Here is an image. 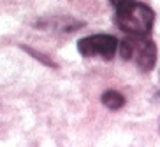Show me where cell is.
<instances>
[{
	"label": "cell",
	"instance_id": "obj_1",
	"mask_svg": "<svg viewBox=\"0 0 160 147\" xmlns=\"http://www.w3.org/2000/svg\"><path fill=\"white\" fill-rule=\"evenodd\" d=\"M114 23L122 32L127 35H136V37H146L150 35L153 23H155V12L146 4L139 2H130L116 9Z\"/></svg>",
	"mask_w": 160,
	"mask_h": 147
},
{
	"label": "cell",
	"instance_id": "obj_2",
	"mask_svg": "<svg viewBox=\"0 0 160 147\" xmlns=\"http://www.w3.org/2000/svg\"><path fill=\"white\" fill-rule=\"evenodd\" d=\"M120 56L125 62H132L141 72H150L157 63V46L148 35L146 37H136L128 35L118 42Z\"/></svg>",
	"mask_w": 160,
	"mask_h": 147
},
{
	"label": "cell",
	"instance_id": "obj_3",
	"mask_svg": "<svg viewBox=\"0 0 160 147\" xmlns=\"http://www.w3.org/2000/svg\"><path fill=\"white\" fill-rule=\"evenodd\" d=\"M78 51L85 58H102L113 60L114 53L118 51V39L108 33L88 35L78 40Z\"/></svg>",
	"mask_w": 160,
	"mask_h": 147
},
{
	"label": "cell",
	"instance_id": "obj_4",
	"mask_svg": "<svg viewBox=\"0 0 160 147\" xmlns=\"http://www.w3.org/2000/svg\"><path fill=\"white\" fill-rule=\"evenodd\" d=\"M39 30H49V32H60V33H71L85 26V21L76 19L72 16H48L39 19L35 23Z\"/></svg>",
	"mask_w": 160,
	"mask_h": 147
},
{
	"label": "cell",
	"instance_id": "obj_5",
	"mask_svg": "<svg viewBox=\"0 0 160 147\" xmlns=\"http://www.w3.org/2000/svg\"><path fill=\"white\" fill-rule=\"evenodd\" d=\"M100 102L109 110H120L125 105V96L116 90H108L100 95Z\"/></svg>",
	"mask_w": 160,
	"mask_h": 147
},
{
	"label": "cell",
	"instance_id": "obj_6",
	"mask_svg": "<svg viewBox=\"0 0 160 147\" xmlns=\"http://www.w3.org/2000/svg\"><path fill=\"white\" fill-rule=\"evenodd\" d=\"M21 49H23V51H27L28 54H32V56L35 58V60H39V62H42L46 67H51V68H57V63L53 62V60H49V58H48L46 54H42V53L35 51V49L28 48V46H21Z\"/></svg>",
	"mask_w": 160,
	"mask_h": 147
},
{
	"label": "cell",
	"instance_id": "obj_7",
	"mask_svg": "<svg viewBox=\"0 0 160 147\" xmlns=\"http://www.w3.org/2000/svg\"><path fill=\"white\" fill-rule=\"evenodd\" d=\"M109 2H111V5H114L116 9H120V7L130 4V2H134V0H109Z\"/></svg>",
	"mask_w": 160,
	"mask_h": 147
}]
</instances>
